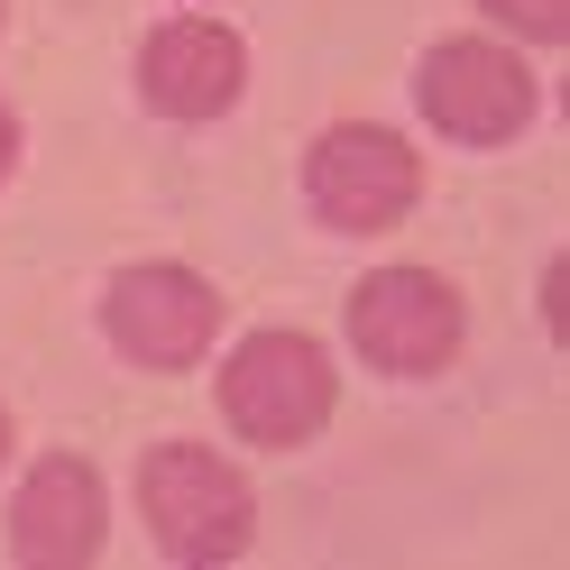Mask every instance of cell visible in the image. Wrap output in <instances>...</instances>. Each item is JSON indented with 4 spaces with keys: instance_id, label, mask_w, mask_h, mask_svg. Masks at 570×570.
Here are the masks:
<instances>
[{
    "instance_id": "obj_9",
    "label": "cell",
    "mask_w": 570,
    "mask_h": 570,
    "mask_svg": "<svg viewBox=\"0 0 570 570\" xmlns=\"http://www.w3.org/2000/svg\"><path fill=\"white\" fill-rule=\"evenodd\" d=\"M488 10L515 19L524 38H561V28H570V0H488Z\"/></svg>"
},
{
    "instance_id": "obj_7",
    "label": "cell",
    "mask_w": 570,
    "mask_h": 570,
    "mask_svg": "<svg viewBox=\"0 0 570 570\" xmlns=\"http://www.w3.org/2000/svg\"><path fill=\"white\" fill-rule=\"evenodd\" d=\"M10 552L19 561H38V570H75L101 552V479H92V460H38V479L19 488V507H10Z\"/></svg>"
},
{
    "instance_id": "obj_10",
    "label": "cell",
    "mask_w": 570,
    "mask_h": 570,
    "mask_svg": "<svg viewBox=\"0 0 570 570\" xmlns=\"http://www.w3.org/2000/svg\"><path fill=\"white\" fill-rule=\"evenodd\" d=\"M10 157H19V120L0 111V175H10Z\"/></svg>"
},
{
    "instance_id": "obj_6",
    "label": "cell",
    "mask_w": 570,
    "mask_h": 570,
    "mask_svg": "<svg viewBox=\"0 0 570 570\" xmlns=\"http://www.w3.org/2000/svg\"><path fill=\"white\" fill-rule=\"evenodd\" d=\"M101 323H111V341L129 350V360L194 368L203 341L222 332V304H212V285L185 276V267H129V276L111 285V304H101Z\"/></svg>"
},
{
    "instance_id": "obj_4",
    "label": "cell",
    "mask_w": 570,
    "mask_h": 570,
    "mask_svg": "<svg viewBox=\"0 0 570 570\" xmlns=\"http://www.w3.org/2000/svg\"><path fill=\"white\" fill-rule=\"evenodd\" d=\"M350 341L368 350L386 377H433L460 350V295L423 267H377L350 295Z\"/></svg>"
},
{
    "instance_id": "obj_5",
    "label": "cell",
    "mask_w": 570,
    "mask_h": 570,
    "mask_svg": "<svg viewBox=\"0 0 570 570\" xmlns=\"http://www.w3.org/2000/svg\"><path fill=\"white\" fill-rule=\"evenodd\" d=\"M423 120L451 129V138H470V148H497V138H515L533 120V75L507 56V47H488V38H451L423 56Z\"/></svg>"
},
{
    "instance_id": "obj_8",
    "label": "cell",
    "mask_w": 570,
    "mask_h": 570,
    "mask_svg": "<svg viewBox=\"0 0 570 570\" xmlns=\"http://www.w3.org/2000/svg\"><path fill=\"white\" fill-rule=\"evenodd\" d=\"M239 38L230 28H212V19H175L148 38V65H138V83H148V101L166 120H212V111H230L239 101Z\"/></svg>"
},
{
    "instance_id": "obj_3",
    "label": "cell",
    "mask_w": 570,
    "mask_h": 570,
    "mask_svg": "<svg viewBox=\"0 0 570 570\" xmlns=\"http://www.w3.org/2000/svg\"><path fill=\"white\" fill-rule=\"evenodd\" d=\"M414 185H423L414 148L396 129H377V120H350L304 157V194H313V212L332 230H386L414 203Z\"/></svg>"
},
{
    "instance_id": "obj_11",
    "label": "cell",
    "mask_w": 570,
    "mask_h": 570,
    "mask_svg": "<svg viewBox=\"0 0 570 570\" xmlns=\"http://www.w3.org/2000/svg\"><path fill=\"white\" fill-rule=\"evenodd\" d=\"M0 460H10V423H0Z\"/></svg>"
},
{
    "instance_id": "obj_2",
    "label": "cell",
    "mask_w": 570,
    "mask_h": 570,
    "mask_svg": "<svg viewBox=\"0 0 570 570\" xmlns=\"http://www.w3.org/2000/svg\"><path fill=\"white\" fill-rule=\"evenodd\" d=\"M332 386H341L332 360L304 332H258V341H239L230 368H222V414L258 451H285V442H313L332 423Z\"/></svg>"
},
{
    "instance_id": "obj_1",
    "label": "cell",
    "mask_w": 570,
    "mask_h": 570,
    "mask_svg": "<svg viewBox=\"0 0 570 570\" xmlns=\"http://www.w3.org/2000/svg\"><path fill=\"white\" fill-rule=\"evenodd\" d=\"M138 507H148V533L166 543V561H230L258 524L248 479L203 442H157L148 470H138Z\"/></svg>"
}]
</instances>
